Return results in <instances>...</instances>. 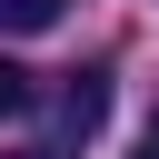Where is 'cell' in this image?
Returning <instances> with one entry per match:
<instances>
[{
	"instance_id": "obj_1",
	"label": "cell",
	"mask_w": 159,
	"mask_h": 159,
	"mask_svg": "<svg viewBox=\"0 0 159 159\" xmlns=\"http://www.w3.org/2000/svg\"><path fill=\"white\" fill-rule=\"evenodd\" d=\"M99 119H109V70H70V89H60V129L89 139Z\"/></svg>"
},
{
	"instance_id": "obj_2",
	"label": "cell",
	"mask_w": 159,
	"mask_h": 159,
	"mask_svg": "<svg viewBox=\"0 0 159 159\" xmlns=\"http://www.w3.org/2000/svg\"><path fill=\"white\" fill-rule=\"evenodd\" d=\"M60 10L70 0H0V30L10 40H40V30H60Z\"/></svg>"
},
{
	"instance_id": "obj_3",
	"label": "cell",
	"mask_w": 159,
	"mask_h": 159,
	"mask_svg": "<svg viewBox=\"0 0 159 159\" xmlns=\"http://www.w3.org/2000/svg\"><path fill=\"white\" fill-rule=\"evenodd\" d=\"M30 99H40V80H30V70H20V60H0V119H20V109H30Z\"/></svg>"
},
{
	"instance_id": "obj_4",
	"label": "cell",
	"mask_w": 159,
	"mask_h": 159,
	"mask_svg": "<svg viewBox=\"0 0 159 159\" xmlns=\"http://www.w3.org/2000/svg\"><path fill=\"white\" fill-rule=\"evenodd\" d=\"M129 159H159V109H149V129H139V149H129Z\"/></svg>"
},
{
	"instance_id": "obj_5",
	"label": "cell",
	"mask_w": 159,
	"mask_h": 159,
	"mask_svg": "<svg viewBox=\"0 0 159 159\" xmlns=\"http://www.w3.org/2000/svg\"><path fill=\"white\" fill-rule=\"evenodd\" d=\"M0 159H60V149H0Z\"/></svg>"
}]
</instances>
